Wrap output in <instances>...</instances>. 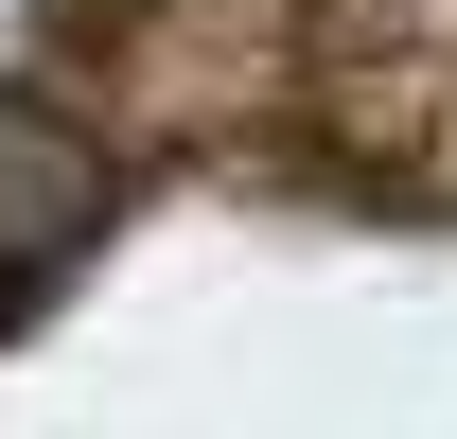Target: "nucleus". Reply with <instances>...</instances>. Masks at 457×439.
Returning <instances> with one entry per match:
<instances>
[{
    "instance_id": "1",
    "label": "nucleus",
    "mask_w": 457,
    "mask_h": 439,
    "mask_svg": "<svg viewBox=\"0 0 457 439\" xmlns=\"http://www.w3.org/2000/svg\"><path fill=\"white\" fill-rule=\"evenodd\" d=\"M106 211H123L106 141H88V123H54L36 88H0V334H18L71 264H88V246H106Z\"/></svg>"
}]
</instances>
